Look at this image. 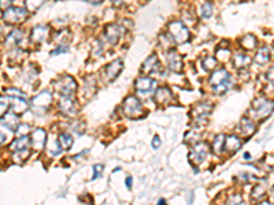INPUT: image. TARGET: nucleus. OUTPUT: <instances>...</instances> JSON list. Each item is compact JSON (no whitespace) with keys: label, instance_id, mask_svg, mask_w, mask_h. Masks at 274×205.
Returning a JSON list of instances; mask_svg holds the SVG:
<instances>
[{"label":"nucleus","instance_id":"nucleus-36","mask_svg":"<svg viewBox=\"0 0 274 205\" xmlns=\"http://www.w3.org/2000/svg\"><path fill=\"white\" fill-rule=\"evenodd\" d=\"M4 94L10 96V97H24V99H26V94L24 92H21L19 89H15V88H8V89H6Z\"/></svg>","mask_w":274,"mask_h":205},{"label":"nucleus","instance_id":"nucleus-13","mask_svg":"<svg viewBox=\"0 0 274 205\" xmlns=\"http://www.w3.org/2000/svg\"><path fill=\"white\" fill-rule=\"evenodd\" d=\"M140 71H141V74H151V73H159L161 71V63H159L156 54H152L144 60Z\"/></svg>","mask_w":274,"mask_h":205},{"label":"nucleus","instance_id":"nucleus-12","mask_svg":"<svg viewBox=\"0 0 274 205\" xmlns=\"http://www.w3.org/2000/svg\"><path fill=\"white\" fill-rule=\"evenodd\" d=\"M122 28L119 25H115V24H111V25H107L106 29H104V33H103V38H104V43L110 44V45H114L117 44V41L121 37L122 34Z\"/></svg>","mask_w":274,"mask_h":205},{"label":"nucleus","instance_id":"nucleus-5","mask_svg":"<svg viewBox=\"0 0 274 205\" xmlns=\"http://www.w3.org/2000/svg\"><path fill=\"white\" fill-rule=\"evenodd\" d=\"M26 18H28V10L22 7H10L3 11V21L10 25L22 24Z\"/></svg>","mask_w":274,"mask_h":205},{"label":"nucleus","instance_id":"nucleus-37","mask_svg":"<svg viewBox=\"0 0 274 205\" xmlns=\"http://www.w3.org/2000/svg\"><path fill=\"white\" fill-rule=\"evenodd\" d=\"M18 136H28L29 131H31V126L29 124H19L18 127L15 129Z\"/></svg>","mask_w":274,"mask_h":205},{"label":"nucleus","instance_id":"nucleus-45","mask_svg":"<svg viewBox=\"0 0 274 205\" xmlns=\"http://www.w3.org/2000/svg\"><path fill=\"white\" fill-rule=\"evenodd\" d=\"M126 187H128V189H132V176H128V178H126Z\"/></svg>","mask_w":274,"mask_h":205},{"label":"nucleus","instance_id":"nucleus-27","mask_svg":"<svg viewBox=\"0 0 274 205\" xmlns=\"http://www.w3.org/2000/svg\"><path fill=\"white\" fill-rule=\"evenodd\" d=\"M58 141L61 144V146H62L65 150H68L71 146H73V144H74V140H73V137L68 134V133H62L61 136L58 137Z\"/></svg>","mask_w":274,"mask_h":205},{"label":"nucleus","instance_id":"nucleus-35","mask_svg":"<svg viewBox=\"0 0 274 205\" xmlns=\"http://www.w3.org/2000/svg\"><path fill=\"white\" fill-rule=\"evenodd\" d=\"M10 104H11V99H10V96H1V107H0V114H1V117L4 115L7 112V110H8V107H10Z\"/></svg>","mask_w":274,"mask_h":205},{"label":"nucleus","instance_id":"nucleus-20","mask_svg":"<svg viewBox=\"0 0 274 205\" xmlns=\"http://www.w3.org/2000/svg\"><path fill=\"white\" fill-rule=\"evenodd\" d=\"M29 144H31V138L28 136H19L18 138H15L11 145H10V150L11 152H19V150H24L26 149L28 146H29Z\"/></svg>","mask_w":274,"mask_h":205},{"label":"nucleus","instance_id":"nucleus-2","mask_svg":"<svg viewBox=\"0 0 274 205\" xmlns=\"http://www.w3.org/2000/svg\"><path fill=\"white\" fill-rule=\"evenodd\" d=\"M274 111V101L268 99H258L254 101V106L251 108V115L256 120L266 119Z\"/></svg>","mask_w":274,"mask_h":205},{"label":"nucleus","instance_id":"nucleus-19","mask_svg":"<svg viewBox=\"0 0 274 205\" xmlns=\"http://www.w3.org/2000/svg\"><path fill=\"white\" fill-rule=\"evenodd\" d=\"M1 126L10 130H15L18 127V114L15 112H6L1 118Z\"/></svg>","mask_w":274,"mask_h":205},{"label":"nucleus","instance_id":"nucleus-1","mask_svg":"<svg viewBox=\"0 0 274 205\" xmlns=\"http://www.w3.org/2000/svg\"><path fill=\"white\" fill-rule=\"evenodd\" d=\"M210 85L217 94H224L232 87V78L225 68L214 71L210 77Z\"/></svg>","mask_w":274,"mask_h":205},{"label":"nucleus","instance_id":"nucleus-9","mask_svg":"<svg viewBox=\"0 0 274 205\" xmlns=\"http://www.w3.org/2000/svg\"><path fill=\"white\" fill-rule=\"evenodd\" d=\"M122 68H124V63H122L121 59H117L114 62L108 63L106 67L102 70V78H103V81L106 82V84H111L118 77L119 73L122 71Z\"/></svg>","mask_w":274,"mask_h":205},{"label":"nucleus","instance_id":"nucleus-38","mask_svg":"<svg viewBox=\"0 0 274 205\" xmlns=\"http://www.w3.org/2000/svg\"><path fill=\"white\" fill-rule=\"evenodd\" d=\"M15 153H17L15 156H18V160L21 163H24L25 160H28V157H29V155H31V152H29L28 148L24 150H19V152H15Z\"/></svg>","mask_w":274,"mask_h":205},{"label":"nucleus","instance_id":"nucleus-14","mask_svg":"<svg viewBox=\"0 0 274 205\" xmlns=\"http://www.w3.org/2000/svg\"><path fill=\"white\" fill-rule=\"evenodd\" d=\"M168 66L173 73H180L182 70V66H184L180 54L173 48L168 52Z\"/></svg>","mask_w":274,"mask_h":205},{"label":"nucleus","instance_id":"nucleus-16","mask_svg":"<svg viewBox=\"0 0 274 205\" xmlns=\"http://www.w3.org/2000/svg\"><path fill=\"white\" fill-rule=\"evenodd\" d=\"M154 99H155L156 104H159V106H168L169 103L173 100V93L166 87L158 88L155 90V94H154Z\"/></svg>","mask_w":274,"mask_h":205},{"label":"nucleus","instance_id":"nucleus-15","mask_svg":"<svg viewBox=\"0 0 274 205\" xmlns=\"http://www.w3.org/2000/svg\"><path fill=\"white\" fill-rule=\"evenodd\" d=\"M47 143V133L43 129H36L33 130L31 137V144L33 146V149L41 150L44 148V145Z\"/></svg>","mask_w":274,"mask_h":205},{"label":"nucleus","instance_id":"nucleus-49","mask_svg":"<svg viewBox=\"0 0 274 205\" xmlns=\"http://www.w3.org/2000/svg\"><path fill=\"white\" fill-rule=\"evenodd\" d=\"M272 194H273V199H274V187H273V190H272Z\"/></svg>","mask_w":274,"mask_h":205},{"label":"nucleus","instance_id":"nucleus-18","mask_svg":"<svg viewBox=\"0 0 274 205\" xmlns=\"http://www.w3.org/2000/svg\"><path fill=\"white\" fill-rule=\"evenodd\" d=\"M48 33H50L48 26H36V28H33V30L31 33V40L34 43H43L48 37Z\"/></svg>","mask_w":274,"mask_h":205},{"label":"nucleus","instance_id":"nucleus-7","mask_svg":"<svg viewBox=\"0 0 274 205\" xmlns=\"http://www.w3.org/2000/svg\"><path fill=\"white\" fill-rule=\"evenodd\" d=\"M212 107L210 103H199L193 107L191 111V117H192L193 122L198 126H203L208 119V115L211 114Z\"/></svg>","mask_w":274,"mask_h":205},{"label":"nucleus","instance_id":"nucleus-41","mask_svg":"<svg viewBox=\"0 0 274 205\" xmlns=\"http://www.w3.org/2000/svg\"><path fill=\"white\" fill-rule=\"evenodd\" d=\"M68 48L66 45H62V47H59V48H56L55 51H52L51 52V55H59V54H65V52H68Z\"/></svg>","mask_w":274,"mask_h":205},{"label":"nucleus","instance_id":"nucleus-8","mask_svg":"<svg viewBox=\"0 0 274 205\" xmlns=\"http://www.w3.org/2000/svg\"><path fill=\"white\" fill-rule=\"evenodd\" d=\"M56 90L61 97L65 96H73L77 90V82L73 77L70 75H62L59 81L56 84Z\"/></svg>","mask_w":274,"mask_h":205},{"label":"nucleus","instance_id":"nucleus-28","mask_svg":"<svg viewBox=\"0 0 274 205\" xmlns=\"http://www.w3.org/2000/svg\"><path fill=\"white\" fill-rule=\"evenodd\" d=\"M6 40H7L6 41L7 45L17 47V45L21 43V40H22V33H21V30H18V29H15V30H13L8 36H7Z\"/></svg>","mask_w":274,"mask_h":205},{"label":"nucleus","instance_id":"nucleus-29","mask_svg":"<svg viewBox=\"0 0 274 205\" xmlns=\"http://www.w3.org/2000/svg\"><path fill=\"white\" fill-rule=\"evenodd\" d=\"M225 138H226V137L219 134V136L215 137V140H214V143H212V149H214L215 153H218V155H221V153H224L225 152Z\"/></svg>","mask_w":274,"mask_h":205},{"label":"nucleus","instance_id":"nucleus-34","mask_svg":"<svg viewBox=\"0 0 274 205\" xmlns=\"http://www.w3.org/2000/svg\"><path fill=\"white\" fill-rule=\"evenodd\" d=\"M159 43H161V47H162V48L170 51V47L173 45L174 40L170 37L169 34H162V36L159 37Z\"/></svg>","mask_w":274,"mask_h":205},{"label":"nucleus","instance_id":"nucleus-42","mask_svg":"<svg viewBox=\"0 0 274 205\" xmlns=\"http://www.w3.org/2000/svg\"><path fill=\"white\" fill-rule=\"evenodd\" d=\"M266 78H268L269 82L274 84V66L268 70V73H266Z\"/></svg>","mask_w":274,"mask_h":205},{"label":"nucleus","instance_id":"nucleus-21","mask_svg":"<svg viewBox=\"0 0 274 205\" xmlns=\"http://www.w3.org/2000/svg\"><path fill=\"white\" fill-rule=\"evenodd\" d=\"M239 130L241 131V134H243L244 137L252 136L256 130L255 123L249 118H243L240 120V124H239Z\"/></svg>","mask_w":274,"mask_h":205},{"label":"nucleus","instance_id":"nucleus-4","mask_svg":"<svg viewBox=\"0 0 274 205\" xmlns=\"http://www.w3.org/2000/svg\"><path fill=\"white\" fill-rule=\"evenodd\" d=\"M51 103H52V94L50 90H43L41 93L34 96L31 101V110L37 115H41L44 112L48 111Z\"/></svg>","mask_w":274,"mask_h":205},{"label":"nucleus","instance_id":"nucleus-33","mask_svg":"<svg viewBox=\"0 0 274 205\" xmlns=\"http://www.w3.org/2000/svg\"><path fill=\"white\" fill-rule=\"evenodd\" d=\"M44 1H45V0H26V10L31 11V13H34V11H37L38 8L43 6Z\"/></svg>","mask_w":274,"mask_h":205},{"label":"nucleus","instance_id":"nucleus-30","mask_svg":"<svg viewBox=\"0 0 274 205\" xmlns=\"http://www.w3.org/2000/svg\"><path fill=\"white\" fill-rule=\"evenodd\" d=\"M214 13V6L211 1H206L200 6V17L205 19H208Z\"/></svg>","mask_w":274,"mask_h":205},{"label":"nucleus","instance_id":"nucleus-32","mask_svg":"<svg viewBox=\"0 0 274 205\" xmlns=\"http://www.w3.org/2000/svg\"><path fill=\"white\" fill-rule=\"evenodd\" d=\"M217 64H218V59L214 58V56H207L205 60L202 62V66H203V68L207 70V71L214 70V68L217 67Z\"/></svg>","mask_w":274,"mask_h":205},{"label":"nucleus","instance_id":"nucleus-39","mask_svg":"<svg viewBox=\"0 0 274 205\" xmlns=\"http://www.w3.org/2000/svg\"><path fill=\"white\" fill-rule=\"evenodd\" d=\"M226 203L228 204H243V199H241L240 194H233V196H231L229 199L226 200Z\"/></svg>","mask_w":274,"mask_h":205},{"label":"nucleus","instance_id":"nucleus-25","mask_svg":"<svg viewBox=\"0 0 274 205\" xmlns=\"http://www.w3.org/2000/svg\"><path fill=\"white\" fill-rule=\"evenodd\" d=\"M249 63H251L249 56L244 55V54H237V55H235V58H233V66L236 68L248 67Z\"/></svg>","mask_w":274,"mask_h":205},{"label":"nucleus","instance_id":"nucleus-31","mask_svg":"<svg viewBox=\"0 0 274 205\" xmlns=\"http://www.w3.org/2000/svg\"><path fill=\"white\" fill-rule=\"evenodd\" d=\"M268 196V193H266V189L262 186V185H258L252 189V193H251V197L254 201H262V200L265 199Z\"/></svg>","mask_w":274,"mask_h":205},{"label":"nucleus","instance_id":"nucleus-43","mask_svg":"<svg viewBox=\"0 0 274 205\" xmlns=\"http://www.w3.org/2000/svg\"><path fill=\"white\" fill-rule=\"evenodd\" d=\"M13 4V0H0V6L3 10H7V8H10Z\"/></svg>","mask_w":274,"mask_h":205},{"label":"nucleus","instance_id":"nucleus-23","mask_svg":"<svg viewBox=\"0 0 274 205\" xmlns=\"http://www.w3.org/2000/svg\"><path fill=\"white\" fill-rule=\"evenodd\" d=\"M11 108L15 114H24V112L28 110V103H26V99L24 97H13L11 99Z\"/></svg>","mask_w":274,"mask_h":205},{"label":"nucleus","instance_id":"nucleus-17","mask_svg":"<svg viewBox=\"0 0 274 205\" xmlns=\"http://www.w3.org/2000/svg\"><path fill=\"white\" fill-rule=\"evenodd\" d=\"M155 87L156 82L152 78H148V77H141V78H138L135 82V88H136L137 92H140V93H148Z\"/></svg>","mask_w":274,"mask_h":205},{"label":"nucleus","instance_id":"nucleus-10","mask_svg":"<svg viewBox=\"0 0 274 205\" xmlns=\"http://www.w3.org/2000/svg\"><path fill=\"white\" fill-rule=\"evenodd\" d=\"M207 156H208V145L205 143H199L192 148V152L189 153V160L192 164L198 166L205 162Z\"/></svg>","mask_w":274,"mask_h":205},{"label":"nucleus","instance_id":"nucleus-40","mask_svg":"<svg viewBox=\"0 0 274 205\" xmlns=\"http://www.w3.org/2000/svg\"><path fill=\"white\" fill-rule=\"evenodd\" d=\"M103 166L102 164H96V166H94V176H92V180L94 179H98L100 175H102V173H103Z\"/></svg>","mask_w":274,"mask_h":205},{"label":"nucleus","instance_id":"nucleus-3","mask_svg":"<svg viewBox=\"0 0 274 205\" xmlns=\"http://www.w3.org/2000/svg\"><path fill=\"white\" fill-rule=\"evenodd\" d=\"M168 34L177 44H185L189 40V30L181 21H173L168 26Z\"/></svg>","mask_w":274,"mask_h":205},{"label":"nucleus","instance_id":"nucleus-48","mask_svg":"<svg viewBox=\"0 0 274 205\" xmlns=\"http://www.w3.org/2000/svg\"><path fill=\"white\" fill-rule=\"evenodd\" d=\"M244 157H245V159H249L251 156H249V153H245V155H244Z\"/></svg>","mask_w":274,"mask_h":205},{"label":"nucleus","instance_id":"nucleus-6","mask_svg":"<svg viewBox=\"0 0 274 205\" xmlns=\"http://www.w3.org/2000/svg\"><path fill=\"white\" fill-rule=\"evenodd\" d=\"M122 110H124V114L128 117V118H138L143 115V106L140 103V100L135 97V96H129L126 97L122 104Z\"/></svg>","mask_w":274,"mask_h":205},{"label":"nucleus","instance_id":"nucleus-46","mask_svg":"<svg viewBox=\"0 0 274 205\" xmlns=\"http://www.w3.org/2000/svg\"><path fill=\"white\" fill-rule=\"evenodd\" d=\"M87 1L92 3V4H99V3H102L103 0H87Z\"/></svg>","mask_w":274,"mask_h":205},{"label":"nucleus","instance_id":"nucleus-47","mask_svg":"<svg viewBox=\"0 0 274 205\" xmlns=\"http://www.w3.org/2000/svg\"><path fill=\"white\" fill-rule=\"evenodd\" d=\"M165 203H166V201H165V200H159V201H158V204H165Z\"/></svg>","mask_w":274,"mask_h":205},{"label":"nucleus","instance_id":"nucleus-22","mask_svg":"<svg viewBox=\"0 0 274 205\" xmlns=\"http://www.w3.org/2000/svg\"><path fill=\"white\" fill-rule=\"evenodd\" d=\"M241 148V140L236 136H229L225 138V150L229 152V153H233V152H237V150Z\"/></svg>","mask_w":274,"mask_h":205},{"label":"nucleus","instance_id":"nucleus-44","mask_svg":"<svg viewBox=\"0 0 274 205\" xmlns=\"http://www.w3.org/2000/svg\"><path fill=\"white\" fill-rule=\"evenodd\" d=\"M161 146V140H159V137L155 136L154 137V140H152V148L154 149H158Z\"/></svg>","mask_w":274,"mask_h":205},{"label":"nucleus","instance_id":"nucleus-11","mask_svg":"<svg viewBox=\"0 0 274 205\" xmlns=\"http://www.w3.org/2000/svg\"><path fill=\"white\" fill-rule=\"evenodd\" d=\"M59 110L66 117H74L78 112V103L73 96H65L59 101Z\"/></svg>","mask_w":274,"mask_h":205},{"label":"nucleus","instance_id":"nucleus-24","mask_svg":"<svg viewBox=\"0 0 274 205\" xmlns=\"http://www.w3.org/2000/svg\"><path fill=\"white\" fill-rule=\"evenodd\" d=\"M270 59V48L269 47H261L255 54V62L258 64H266Z\"/></svg>","mask_w":274,"mask_h":205},{"label":"nucleus","instance_id":"nucleus-26","mask_svg":"<svg viewBox=\"0 0 274 205\" xmlns=\"http://www.w3.org/2000/svg\"><path fill=\"white\" fill-rule=\"evenodd\" d=\"M240 44H241V47H243L244 50H247V51L255 50L256 37L254 36V34H247V36H244V37L240 40Z\"/></svg>","mask_w":274,"mask_h":205}]
</instances>
